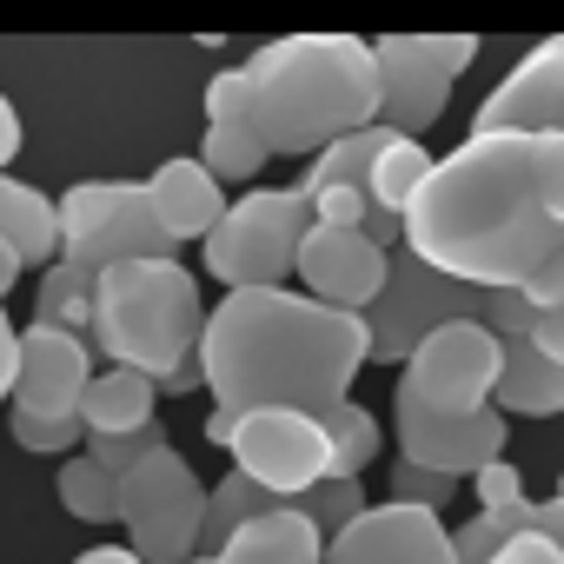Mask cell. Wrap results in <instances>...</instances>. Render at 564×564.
Returning <instances> with one entry per match:
<instances>
[{
    "instance_id": "cell-1",
    "label": "cell",
    "mask_w": 564,
    "mask_h": 564,
    "mask_svg": "<svg viewBox=\"0 0 564 564\" xmlns=\"http://www.w3.org/2000/svg\"><path fill=\"white\" fill-rule=\"evenodd\" d=\"M564 246V140L557 133H465L405 213V252L458 286L524 293Z\"/></svg>"
},
{
    "instance_id": "cell-2",
    "label": "cell",
    "mask_w": 564,
    "mask_h": 564,
    "mask_svg": "<svg viewBox=\"0 0 564 564\" xmlns=\"http://www.w3.org/2000/svg\"><path fill=\"white\" fill-rule=\"evenodd\" d=\"M213 412H306L326 419L352 399L372 366V333L359 313H333L293 286L279 293H226L206 313L199 339Z\"/></svg>"
},
{
    "instance_id": "cell-3",
    "label": "cell",
    "mask_w": 564,
    "mask_h": 564,
    "mask_svg": "<svg viewBox=\"0 0 564 564\" xmlns=\"http://www.w3.org/2000/svg\"><path fill=\"white\" fill-rule=\"evenodd\" d=\"M252 127L265 153L313 160L346 133L379 127V61L359 34H286L246 61Z\"/></svg>"
},
{
    "instance_id": "cell-4",
    "label": "cell",
    "mask_w": 564,
    "mask_h": 564,
    "mask_svg": "<svg viewBox=\"0 0 564 564\" xmlns=\"http://www.w3.org/2000/svg\"><path fill=\"white\" fill-rule=\"evenodd\" d=\"M206 300L199 279L186 272V259H140V265H113L100 272V306H94V346L100 359L147 372L153 386L173 379L180 366L199 359L206 339Z\"/></svg>"
},
{
    "instance_id": "cell-5",
    "label": "cell",
    "mask_w": 564,
    "mask_h": 564,
    "mask_svg": "<svg viewBox=\"0 0 564 564\" xmlns=\"http://www.w3.org/2000/svg\"><path fill=\"white\" fill-rule=\"evenodd\" d=\"M306 232H313V199L300 186H252L206 232V272L226 293H279L300 272Z\"/></svg>"
},
{
    "instance_id": "cell-6",
    "label": "cell",
    "mask_w": 564,
    "mask_h": 564,
    "mask_svg": "<svg viewBox=\"0 0 564 564\" xmlns=\"http://www.w3.org/2000/svg\"><path fill=\"white\" fill-rule=\"evenodd\" d=\"M54 199H61V259L94 279L140 259H180L173 232L147 199V180H74Z\"/></svg>"
},
{
    "instance_id": "cell-7",
    "label": "cell",
    "mask_w": 564,
    "mask_h": 564,
    "mask_svg": "<svg viewBox=\"0 0 564 564\" xmlns=\"http://www.w3.org/2000/svg\"><path fill=\"white\" fill-rule=\"evenodd\" d=\"M206 438L232 458L239 478H252L279 505H300L333 471V438L306 412H206Z\"/></svg>"
},
{
    "instance_id": "cell-8",
    "label": "cell",
    "mask_w": 564,
    "mask_h": 564,
    "mask_svg": "<svg viewBox=\"0 0 564 564\" xmlns=\"http://www.w3.org/2000/svg\"><path fill=\"white\" fill-rule=\"evenodd\" d=\"M498 379H505V339L485 319H458V326H438L399 366L392 405H419L432 419H478L491 412Z\"/></svg>"
},
{
    "instance_id": "cell-9",
    "label": "cell",
    "mask_w": 564,
    "mask_h": 564,
    "mask_svg": "<svg viewBox=\"0 0 564 564\" xmlns=\"http://www.w3.org/2000/svg\"><path fill=\"white\" fill-rule=\"evenodd\" d=\"M120 531H127V551L140 564H186V557H199L206 485L173 445L120 478Z\"/></svg>"
},
{
    "instance_id": "cell-10",
    "label": "cell",
    "mask_w": 564,
    "mask_h": 564,
    "mask_svg": "<svg viewBox=\"0 0 564 564\" xmlns=\"http://www.w3.org/2000/svg\"><path fill=\"white\" fill-rule=\"evenodd\" d=\"M485 300L478 286H458V279L419 265L405 246L392 252V279L379 306L366 313V333H372V366H405L438 326H458V319H485Z\"/></svg>"
},
{
    "instance_id": "cell-11",
    "label": "cell",
    "mask_w": 564,
    "mask_h": 564,
    "mask_svg": "<svg viewBox=\"0 0 564 564\" xmlns=\"http://www.w3.org/2000/svg\"><path fill=\"white\" fill-rule=\"evenodd\" d=\"M392 432H399V458H405V465L465 485V478H478L485 465L505 458L511 419H505L498 405L478 412V419H432V412H419V405H392Z\"/></svg>"
},
{
    "instance_id": "cell-12",
    "label": "cell",
    "mask_w": 564,
    "mask_h": 564,
    "mask_svg": "<svg viewBox=\"0 0 564 564\" xmlns=\"http://www.w3.org/2000/svg\"><path fill=\"white\" fill-rule=\"evenodd\" d=\"M306 279V300L333 306V313H372L386 279H392V252H379L366 232H339V226H313L300 246V272Z\"/></svg>"
},
{
    "instance_id": "cell-13",
    "label": "cell",
    "mask_w": 564,
    "mask_h": 564,
    "mask_svg": "<svg viewBox=\"0 0 564 564\" xmlns=\"http://www.w3.org/2000/svg\"><path fill=\"white\" fill-rule=\"evenodd\" d=\"M471 133H557L564 140V34L518 54V67L478 100Z\"/></svg>"
},
{
    "instance_id": "cell-14",
    "label": "cell",
    "mask_w": 564,
    "mask_h": 564,
    "mask_svg": "<svg viewBox=\"0 0 564 564\" xmlns=\"http://www.w3.org/2000/svg\"><path fill=\"white\" fill-rule=\"evenodd\" d=\"M326 564H458L452 524L419 505H372L359 524L326 538Z\"/></svg>"
},
{
    "instance_id": "cell-15",
    "label": "cell",
    "mask_w": 564,
    "mask_h": 564,
    "mask_svg": "<svg viewBox=\"0 0 564 564\" xmlns=\"http://www.w3.org/2000/svg\"><path fill=\"white\" fill-rule=\"evenodd\" d=\"M372 61H379V127H386V133H405V140H425V133L445 120L452 74L425 54L419 34H386V41H372Z\"/></svg>"
},
{
    "instance_id": "cell-16",
    "label": "cell",
    "mask_w": 564,
    "mask_h": 564,
    "mask_svg": "<svg viewBox=\"0 0 564 564\" xmlns=\"http://www.w3.org/2000/svg\"><path fill=\"white\" fill-rule=\"evenodd\" d=\"M94 386V346L54 326H21V372H14V412L28 419H80V399Z\"/></svg>"
},
{
    "instance_id": "cell-17",
    "label": "cell",
    "mask_w": 564,
    "mask_h": 564,
    "mask_svg": "<svg viewBox=\"0 0 564 564\" xmlns=\"http://www.w3.org/2000/svg\"><path fill=\"white\" fill-rule=\"evenodd\" d=\"M147 199H153V213H160V226L173 232V246H206V232L226 219V206H232V193L199 166V160H160L153 166V180H147Z\"/></svg>"
},
{
    "instance_id": "cell-18",
    "label": "cell",
    "mask_w": 564,
    "mask_h": 564,
    "mask_svg": "<svg viewBox=\"0 0 564 564\" xmlns=\"http://www.w3.org/2000/svg\"><path fill=\"white\" fill-rule=\"evenodd\" d=\"M213 564H326V531L300 511V505H279L265 518H252L246 531H232Z\"/></svg>"
},
{
    "instance_id": "cell-19",
    "label": "cell",
    "mask_w": 564,
    "mask_h": 564,
    "mask_svg": "<svg viewBox=\"0 0 564 564\" xmlns=\"http://www.w3.org/2000/svg\"><path fill=\"white\" fill-rule=\"evenodd\" d=\"M0 239L21 252V265L47 272L61 259V199L14 180V173H0Z\"/></svg>"
},
{
    "instance_id": "cell-20",
    "label": "cell",
    "mask_w": 564,
    "mask_h": 564,
    "mask_svg": "<svg viewBox=\"0 0 564 564\" xmlns=\"http://www.w3.org/2000/svg\"><path fill=\"white\" fill-rule=\"evenodd\" d=\"M160 419V386L147 372H127V366H107L94 372L87 399H80V425L87 438H113V432H140Z\"/></svg>"
},
{
    "instance_id": "cell-21",
    "label": "cell",
    "mask_w": 564,
    "mask_h": 564,
    "mask_svg": "<svg viewBox=\"0 0 564 564\" xmlns=\"http://www.w3.org/2000/svg\"><path fill=\"white\" fill-rule=\"evenodd\" d=\"M505 419H557L564 412V366H551L531 339H505V379L491 399Z\"/></svg>"
},
{
    "instance_id": "cell-22",
    "label": "cell",
    "mask_w": 564,
    "mask_h": 564,
    "mask_svg": "<svg viewBox=\"0 0 564 564\" xmlns=\"http://www.w3.org/2000/svg\"><path fill=\"white\" fill-rule=\"evenodd\" d=\"M94 306H100V279L54 259L41 272V293H34V326H54V333H74L94 346Z\"/></svg>"
},
{
    "instance_id": "cell-23",
    "label": "cell",
    "mask_w": 564,
    "mask_h": 564,
    "mask_svg": "<svg viewBox=\"0 0 564 564\" xmlns=\"http://www.w3.org/2000/svg\"><path fill=\"white\" fill-rule=\"evenodd\" d=\"M392 147V133L386 127H366V133H346V140H333L326 153H313L306 160V173H300V193L313 199V193H333V186H372V166H379V153Z\"/></svg>"
},
{
    "instance_id": "cell-24",
    "label": "cell",
    "mask_w": 564,
    "mask_h": 564,
    "mask_svg": "<svg viewBox=\"0 0 564 564\" xmlns=\"http://www.w3.org/2000/svg\"><path fill=\"white\" fill-rule=\"evenodd\" d=\"M432 166H438V160H432V147H425V140H405V133H392V147L379 153V166H372V186H366V193H372V206L405 219V213H412V199L425 193Z\"/></svg>"
},
{
    "instance_id": "cell-25",
    "label": "cell",
    "mask_w": 564,
    "mask_h": 564,
    "mask_svg": "<svg viewBox=\"0 0 564 564\" xmlns=\"http://www.w3.org/2000/svg\"><path fill=\"white\" fill-rule=\"evenodd\" d=\"M265 511H279V498H272V491H259L252 478L226 471L219 485H206V531H199V551L213 557L232 531H246V524H252V518H265Z\"/></svg>"
},
{
    "instance_id": "cell-26",
    "label": "cell",
    "mask_w": 564,
    "mask_h": 564,
    "mask_svg": "<svg viewBox=\"0 0 564 564\" xmlns=\"http://www.w3.org/2000/svg\"><path fill=\"white\" fill-rule=\"evenodd\" d=\"M319 425H326V438H333V471H326V478H366V465H379L386 432H379V419H372L359 399L333 405Z\"/></svg>"
},
{
    "instance_id": "cell-27",
    "label": "cell",
    "mask_w": 564,
    "mask_h": 564,
    "mask_svg": "<svg viewBox=\"0 0 564 564\" xmlns=\"http://www.w3.org/2000/svg\"><path fill=\"white\" fill-rule=\"evenodd\" d=\"M272 153H265V140H259V127H206V140H199V166L219 180V186H259V166H265Z\"/></svg>"
},
{
    "instance_id": "cell-28",
    "label": "cell",
    "mask_w": 564,
    "mask_h": 564,
    "mask_svg": "<svg viewBox=\"0 0 564 564\" xmlns=\"http://www.w3.org/2000/svg\"><path fill=\"white\" fill-rule=\"evenodd\" d=\"M61 505H67V518H80V524H120V478L100 471V465L80 452V458L61 465Z\"/></svg>"
},
{
    "instance_id": "cell-29",
    "label": "cell",
    "mask_w": 564,
    "mask_h": 564,
    "mask_svg": "<svg viewBox=\"0 0 564 564\" xmlns=\"http://www.w3.org/2000/svg\"><path fill=\"white\" fill-rule=\"evenodd\" d=\"M300 511H306L326 538H339L346 524H359V518L372 511V498H366V478H319V485L300 498Z\"/></svg>"
},
{
    "instance_id": "cell-30",
    "label": "cell",
    "mask_w": 564,
    "mask_h": 564,
    "mask_svg": "<svg viewBox=\"0 0 564 564\" xmlns=\"http://www.w3.org/2000/svg\"><path fill=\"white\" fill-rule=\"evenodd\" d=\"M166 452V425L153 419V425H140V432H113V438H87V458L100 465V471H113V478H127V471H140L147 458H160Z\"/></svg>"
},
{
    "instance_id": "cell-31",
    "label": "cell",
    "mask_w": 564,
    "mask_h": 564,
    "mask_svg": "<svg viewBox=\"0 0 564 564\" xmlns=\"http://www.w3.org/2000/svg\"><path fill=\"white\" fill-rule=\"evenodd\" d=\"M8 432L21 452H47V458H80L87 452V425L80 419H28V412H8Z\"/></svg>"
},
{
    "instance_id": "cell-32",
    "label": "cell",
    "mask_w": 564,
    "mask_h": 564,
    "mask_svg": "<svg viewBox=\"0 0 564 564\" xmlns=\"http://www.w3.org/2000/svg\"><path fill=\"white\" fill-rule=\"evenodd\" d=\"M199 100H206V127H252V80H246V67H219Z\"/></svg>"
},
{
    "instance_id": "cell-33",
    "label": "cell",
    "mask_w": 564,
    "mask_h": 564,
    "mask_svg": "<svg viewBox=\"0 0 564 564\" xmlns=\"http://www.w3.org/2000/svg\"><path fill=\"white\" fill-rule=\"evenodd\" d=\"M386 498H392V505H419V511H438V518H445V505L458 498V485L399 458V465H392V491H386Z\"/></svg>"
},
{
    "instance_id": "cell-34",
    "label": "cell",
    "mask_w": 564,
    "mask_h": 564,
    "mask_svg": "<svg viewBox=\"0 0 564 564\" xmlns=\"http://www.w3.org/2000/svg\"><path fill=\"white\" fill-rule=\"evenodd\" d=\"M372 213V193L359 186H333V193H313V226H339V232H359Z\"/></svg>"
},
{
    "instance_id": "cell-35",
    "label": "cell",
    "mask_w": 564,
    "mask_h": 564,
    "mask_svg": "<svg viewBox=\"0 0 564 564\" xmlns=\"http://www.w3.org/2000/svg\"><path fill=\"white\" fill-rule=\"evenodd\" d=\"M471 491H478V511H511V505H524V471L511 458H498L471 478Z\"/></svg>"
},
{
    "instance_id": "cell-36",
    "label": "cell",
    "mask_w": 564,
    "mask_h": 564,
    "mask_svg": "<svg viewBox=\"0 0 564 564\" xmlns=\"http://www.w3.org/2000/svg\"><path fill=\"white\" fill-rule=\"evenodd\" d=\"M485 326H491L498 339H531L538 306H531L524 293H491V300H485Z\"/></svg>"
},
{
    "instance_id": "cell-37",
    "label": "cell",
    "mask_w": 564,
    "mask_h": 564,
    "mask_svg": "<svg viewBox=\"0 0 564 564\" xmlns=\"http://www.w3.org/2000/svg\"><path fill=\"white\" fill-rule=\"evenodd\" d=\"M419 41H425V54H432V61H438L452 80H458L471 61H478V34H419Z\"/></svg>"
},
{
    "instance_id": "cell-38",
    "label": "cell",
    "mask_w": 564,
    "mask_h": 564,
    "mask_svg": "<svg viewBox=\"0 0 564 564\" xmlns=\"http://www.w3.org/2000/svg\"><path fill=\"white\" fill-rule=\"evenodd\" d=\"M524 300H531L538 313L564 306V246H557V252H551V259H544V265H538L531 279H524Z\"/></svg>"
},
{
    "instance_id": "cell-39",
    "label": "cell",
    "mask_w": 564,
    "mask_h": 564,
    "mask_svg": "<svg viewBox=\"0 0 564 564\" xmlns=\"http://www.w3.org/2000/svg\"><path fill=\"white\" fill-rule=\"evenodd\" d=\"M14 372H21V326L0 306V405H14Z\"/></svg>"
},
{
    "instance_id": "cell-40",
    "label": "cell",
    "mask_w": 564,
    "mask_h": 564,
    "mask_svg": "<svg viewBox=\"0 0 564 564\" xmlns=\"http://www.w3.org/2000/svg\"><path fill=\"white\" fill-rule=\"evenodd\" d=\"M491 564H564V551L551 544V538H538V531H524V538H511Z\"/></svg>"
},
{
    "instance_id": "cell-41",
    "label": "cell",
    "mask_w": 564,
    "mask_h": 564,
    "mask_svg": "<svg viewBox=\"0 0 564 564\" xmlns=\"http://www.w3.org/2000/svg\"><path fill=\"white\" fill-rule=\"evenodd\" d=\"M531 346L551 359V366H564V306H551V313H538V326H531Z\"/></svg>"
},
{
    "instance_id": "cell-42",
    "label": "cell",
    "mask_w": 564,
    "mask_h": 564,
    "mask_svg": "<svg viewBox=\"0 0 564 564\" xmlns=\"http://www.w3.org/2000/svg\"><path fill=\"white\" fill-rule=\"evenodd\" d=\"M14 160H21V113L0 94V173H14Z\"/></svg>"
},
{
    "instance_id": "cell-43",
    "label": "cell",
    "mask_w": 564,
    "mask_h": 564,
    "mask_svg": "<svg viewBox=\"0 0 564 564\" xmlns=\"http://www.w3.org/2000/svg\"><path fill=\"white\" fill-rule=\"evenodd\" d=\"M199 386H206V366L193 359V366H180L173 379H160V399H186V392H199Z\"/></svg>"
},
{
    "instance_id": "cell-44",
    "label": "cell",
    "mask_w": 564,
    "mask_h": 564,
    "mask_svg": "<svg viewBox=\"0 0 564 564\" xmlns=\"http://www.w3.org/2000/svg\"><path fill=\"white\" fill-rule=\"evenodd\" d=\"M538 538H551V544L564 551V498H557V491L538 505Z\"/></svg>"
},
{
    "instance_id": "cell-45",
    "label": "cell",
    "mask_w": 564,
    "mask_h": 564,
    "mask_svg": "<svg viewBox=\"0 0 564 564\" xmlns=\"http://www.w3.org/2000/svg\"><path fill=\"white\" fill-rule=\"evenodd\" d=\"M74 564H140V557H133L127 544H94V551H80Z\"/></svg>"
},
{
    "instance_id": "cell-46",
    "label": "cell",
    "mask_w": 564,
    "mask_h": 564,
    "mask_svg": "<svg viewBox=\"0 0 564 564\" xmlns=\"http://www.w3.org/2000/svg\"><path fill=\"white\" fill-rule=\"evenodd\" d=\"M21 272H28V265H21V252H14L8 239H0V300L14 293V279H21Z\"/></svg>"
},
{
    "instance_id": "cell-47",
    "label": "cell",
    "mask_w": 564,
    "mask_h": 564,
    "mask_svg": "<svg viewBox=\"0 0 564 564\" xmlns=\"http://www.w3.org/2000/svg\"><path fill=\"white\" fill-rule=\"evenodd\" d=\"M186 564H213V557H206V551H199V557H186Z\"/></svg>"
},
{
    "instance_id": "cell-48",
    "label": "cell",
    "mask_w": 564,
    "mask_h": 564,
    "mask_svg": "<svg viewBox=\"0 0 564 564\" xmlns=\"http://www.w3.org/2000/svg\"><path fill=\"white\" fill-rule=\"evenodd\" d=\"M557 498H564V478H557Z\"/></svg>"
}]
</instances>
